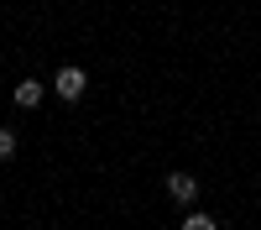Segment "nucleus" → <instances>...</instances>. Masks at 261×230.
<instances>
[{
  "mask_svg": "<svg viewBox=\"0 0 261 230\" xmlns=\"http://www.w3.org/2000/svg\"><path fill=\"white\" fill-rule=\"evenodd\" d=\"M183 230H220V220H214V215H188Z\"/></svg>",
  "mask_w": 261,
  "mask_h": 230,
  "instance_id": "5",
  "label": "nucleus"
},
{
  "mask_svg": "<svg viewBox=\"0 0 261 230\" xmlns=\"http://www.w3.org/2000/svg\"><path fill=\"white\" fill-rule=\"evenodd\" d=\"M167 199H172V204H193V199H199V178H188V173H167Z\"/></svg>",
  "mask_w": 261,
  "mask_h": 230,
  "instance_id": "2",
  "label": "nucleus"
},
{
  "mask_svg": "<svg viewBox=\"0 0 261 230\" xmlns=\"http://www.w3.org/2000/svg\"><path fill=\"white\" fill-rule=\"evenodd\" d=\"M53 89L73 105V99H84V89H89V73H84L79 63H63V68H58V79H53Z\"/></svg>",
  "mask_w": 261,
  "mask_h": 230,
  "instance_id": "1",
  "label": "nucleus"
},
{
  "mask_svg": "<svg viewBox=\"0 0 261 230\" xmlns=\"http://www.w3.org/2000/svg\"><path fill=\"white\" fill-rule=\"evenodd\" d=\"M42 99H47V89H42L37 79H21V84H16V105H21V110H37Z\"/></svg>",
  "mask_w": 261,
  "mask_h": 230,
  "instance_id": "3",
  "label": "nucleus"
},
{
  "mask_svg": "<svg viewBox=\"0 0 261 230\" xmlns=\"http://www.w3.org/2000/svg\"><path fill=\"white\" fill-rule=\"evenodd\" d=\"M11 157H16V131L0 125V162H11Z\"/></svg>",
  "mask_w": 261,
  "mask_h": 230,
  "instance_id": "4",
  "label": "nucleus"
}]
</instances>
